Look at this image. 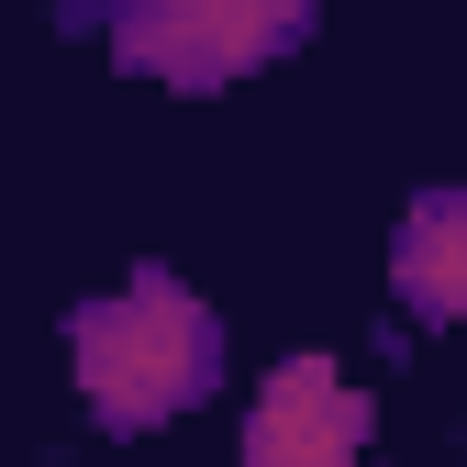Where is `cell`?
<instances>
[{
	"instance_id": "cell-1",
	"label": "cell",
	"mask_w": 467,
	"mask_h": 467,
	"mask_svg": "<svg viewBox=\"0 0 467 467\" xmlns=\"http://www.w3.org/2000/svg\"><path fill=\"white\" fill-rule=\"evenodd\" d=\"M212 368H223V334H212V312L167 267H145L134 289H111V301L78 312V389H89V412L111 434L179 423L212 389Z\"/></svg>"
},
{
	"instance_id": "cell-2",
	"label": "cell",
	"mask_w": 467,
	"mask_h": 467,
	"mask_svg": "<svg viewBox=\"0 0 467 467\" xmlns=\"http://www.w3.org/2000/svg\"><path fill=\"white\" fill-rule=\"evenodd\" d=\"M312 0H134L123 12V67H156L179 89H223L267 67L278 45H301Z\"/></svg>"
},
{
	"instance_id": "cell-3",
	"label": "cell",
	"mask_w": 467,
	"mask_h": 467,
	"mask_svg": "<svg viewBox=\"0 0 467 467\" xmlns=\"http://www.w3.org/2000/svg\"><path fill=\"white\" fill-rule=\"evenodd\" d=\"M368 423L379 412L345 389L334 357H278L267 389H256V412H245V467H357Z\"/></svg>"
},
{
	"instance_id": "cell-4",
	"label": "cell",
	"mask_w": 467,
	"mask_h": 467,
	"mask_svg": "<svg viewBox=\"0 0 467 467\" xmlns=\"http://www.w3.org/2000/svg\"><path fill=\"white\" fill-rule=\"evenodd\" d=\"M389 289L423 323H467V190H423L389 234Z\"/></svg>"
}]
</instances>
